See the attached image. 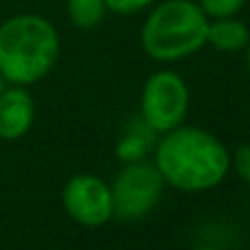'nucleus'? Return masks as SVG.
Listing matches in <instances>:
<instances>
[{
    "label": "nucleus",
    "mask_w": 250,
    "mask_h": 250,
    "mask_svg": "<svg viewBox=\"0 0 250 250\" xmlns=\"http://www.w3.org/2000/svg\"><path fill=\"white\" fill-rule=\"evenodd\" d=\"M153 164L166 186L182 193H206L224 184L230 173V151L215 133L202 126H182L160 135Z\"/></svg>",
    "instance_id": "1"
},
{
    "label": "nucleus",
    "mask_w": 250,
    "mask_h": 250,
    "mask_svg": "<svg viewBox=\"0 0 250 250\" xmlns=\"http://www.w3.org/2000/svg\"><path fill=\"white\" fill-rule=\"evenodd\" d=\"M60 36L40 14H16L0 22V76L7 84L31 86L56 69Z\"/></svg>",
    "instance_id": "2"
},
{
    "label": "nucleus",
    "mask_w": 250,
    "mask_h": 250,
    "mask_svg": "<svg viewBox=\"0 0 250 250\" xmlns=\"http://www.w3.org/2000/svg\"><path fill=\"white\" fill-rule=\"evenodd\" d=\"M210 18L197 0L155 2L142 24V49L155 62H180L206 47Z\"/></svg>",
    "instance_id": "3"
},
{
    "label": "nucleus",
    "mask_w": 250,
    "mask_h": 250,
    "mask_svg": "<svg viewBox=\"0 0 250 250\" xmlns=\"http://www.w3.org/2000/svg\"><path fill=\"white\" fill-rule=\"evenodd\" d=\"M188 104L190 93L184 78L173 69H160L142 86L140 118L155 135H164L184 124Z\"/></svg>",
    "instance_id": "4"
},
{
    "label": "nucleus",
    "mask_w": 250,
    "mask_h": 250,
    "mask_svg": "<svg viewBox=\"0 0 250 250\" xmlns=\"http://www.w3.org/2000/svg\"><path fill=\"white\" fill-rule=\"evenodd\" d=\"M164 180L153 162H128L111 182L113 219L140 222L155 210L164 197Z\"/></svg>",
    "instance_id": "5"
},
{
    "label": "nucleus",
    "mask_w": 250,
    "mask_h": 250,
    "mask_svg": "<svg viewBox=\"0 0 250 250\" xmlns=\"http://www.w3.org/2000/svg\"><path fill=\"white\" fill-rule=\"evenodd\" d=\"M62 208L76 224L84 228H100L113 219L111 184L100 175H71L62 188Z\"/></svg>",
    "instance_id": "6"
},
{
    "label": "nucleus",
    "mask_w": 250,
    "mask_h": 250,
    "mask_svg": "<svg viewBox=\"0 0 250 250\" xmlns=\"http://www.w3.org/2000/svg\"><path fill=\"white\" fill-rule=\"evenodd\" d=\"M36 122V100L27 86L9 84L0 91V140H22Z\"/></svg>",
    "instance_id": "7"
},
{
    "label": "nucleus",
    "mask_w": 250,
    "mask_h": 250,
    "mask_svg": "<svg viewBox=\"0 0 250 250\" xmlns=\"http://www.w3.org/2000/svg\"><path fill=\"white\" fill-rule=\"evenodd\" d=\"M248 42H250V29L237 16L210 20V24H208L206 44H210L217 51L237 53V51H244L248 47Z\"/></svg>",
    "instance_id": "8"
},
{
    "label": "nucleus",
    "mask_w": 250,
    "mask_h": 250,
    "mask_svg": "<svg viewBox=\"0 0 250 250\" xmlns=\"http://www.w3.org/2000/svg\"><path fill=\"white\" fill-rule=\"evenodd\" d=\"M151 142H157L155 133L142 122V118H140L135 126L128 128V131L124 133L122 140L118 142L115 153H118V157L124 162V164H128V162H140V160H144Z\"/></svg>",
    "instance_id": "9"
},
{
    "label": "nucleus",
    "mask_w": 250,
    "mask_h": 250,
    "mask_svg": "<svg viewBox=\"0 0 250 250\" xmlns=\"http://www.w3.org/2000/svg\"><path fill=\"white\" fill-rule=\"evenodd\" d=\"M106 11V0H66V18L76 29H95Z\"/></svg>",
    "instance_id": "10"
},
{
    "label": "nucleus",
    "mask_w": 250,
    "mask_h": 250,
    "mask_svg": "<svg viewBox=\"0 0 250 250\" xmlns=\"http://www.w3.org/2000/svg\"><path fill=\"white\" fill-rule=\"evenodd\" d=\"M197 5L202 7V11L210 20H217V18H232V16H237L248 5V0H197Z\"/></svg>",
    "instance_id": "11"
},
{
    "label": "nucleus",
    "mask_w": 250,
    "mask_h": 250,
    "mask_svg": "<svg viewBox=\"0 0 250 250\" xmlns=\"http://www.w3.org/2000/svg\"><path fill=\"white\" fill-rule=\"evenodd\" d=\"M230 170L250 188V142H244L230 153Z\"/></svg>",
    "instance_id": "12"
},
{
    "label": "nucleus",
    "mask_w": 250,
    "mask_h": 250,
    "mask_svg": "<svg viewBox=\"0 0 250 250\" xmlns=\"http://www.w3.org/2000/svg\"><path fill=\"white\" fill-rule=\"evenodd\" d=\"M160 0H106V9L118 16H133L144 9H151Z\"/></svg>",
    "instance_id": "13"
},
{
    "label": "nucleus",
    "mask_w": 250,
    "mask_h": 250,
    "mask_svg": "<svg viewBox=\"0 0 250 250\" xmlns=\"http://www.w3.org/2000/svg\"><path fill=\"white\" fill-rule=\"evenodd\" d=\"M190 250H222V248H217V246H195Z\"/></svg>",
    "instance_id": "14"
},
{
    "label": "nucleus",
    "mask_w": 250,
    "mask_h": 250,
    "mask_svg": "<svg viewBox=\"0 0 250 250\" xmlns=\"http://www.w3.org/2000/svg\"><path fill=\"white\" fill-rule=\"evenodd\" d=\"M244 51H246V66H248V71H250V42H248V47H246Z\"/></svg>",
    "instance_id": "15"
},
{
    "label": "nucleus",
    "mask_w": 250,
    "mask_h": 250,
    "mask_svg": "<svg viewBox=\"0 0 250 250\" xmlns=\"http://www.w3.org/2000/svg\"><path fill=\"white\" fill-rule=\"evenodd\" d=\"M5 86H7V82H5V80H2V76H0V91L5 89Z\"/></svg>",
    "instance_id": "16"
}]
</instances>
